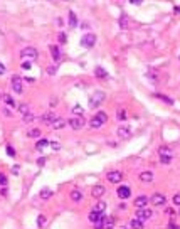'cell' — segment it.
<instances>
[{"mask_svg":"<svg viewBox=\"0 0 180 229\" xmlns=\"http://www.w3.org/2000/svg\"><path fill=\"white\" fill-rule=\"evenodd\" d=\"M5 73V66H3V62L0 61V74H3Z\"/></svg>","mask_w":180,"mask_h":229,"instance_id":"bcb514c9","label":"cell"},{"mask_svg":"<svg viewBox=\"0 0 180 229\" xmlns=\"http://www.w3.org/2000/svg\"><path fill=\"white\" fill-rule=\"evenodd\" d=\"M52 194H54L52 189H47V187H46V189H42V191L39 192V197L46 200V199H51V197H52Z\"/></svg>","mask_w":180,"mask_h":229,"instance_id":"ac0fdd59","label":"cell"},{"mask_svg":"<svg viewBox=\"0 0 180 229\" xmlns=\"http://www.w3.org/2000/svg\"><path fill=\"white\" fill-rule=\"evenodd\" d=\"M104 101V93L103 91H94L89 96V108H98Z\"/></svg>","mask_w":180,"mask_h":229,"instance_id":"7a4b0ae2","label":"cell"},{"mask_svg":"<svg viewBox=\"0 0 180 229\" xmlns=\"http://www.w3.org/2000/svg\"><path fill=\"white\" fill-rule=\"evenodd\" d=\"M2 99L10 106V108H15V101H14V98H12L10 94H3V96H2Z\"/></svg>","mask_w":180,"mask_h":229,"instance_id":"cb8c5ba5","label":"cell"},{"mask_svg":"<svg viewBox=\"0 0 180 229\" xmlns=\"http://www.w3.org/2000/svg\"><path fill=\"white\" fill-rule=\"evenodd\" d=\"M71 199H73L74 202H81L82 200V192L78 191V189H74V191L71 192Z\"/></svg>","mask_w":180,"mask_h":229,"instance_id":"44dd1931","label":"cell"},{"mask_svg":"<svg viewBox=\"0 0 180 229\" xmlns=\"http://www.w3.org/2000/svg\"><path fill=\"white\" fill-rule=\"evenodd\" d=\"M140 180L142 182H152L153 180V174L152 172H142V174H140Z\"/></svg>","mask_w":180,"mask_h":229,"instance_id":"ffe728a7","label":"cell"},{"mask_svg":"<svg viewBox=\"0 0 180 229\" xmlns=\"http://www.w3.org/2000/svg\"><path fill=\"white\" fill-rule=\"evenodd\" d=\"M20 56H22V57H29L30 61H34V59H37V57H39V52H37V49H35V47H26V49H22Z\"/></svg>","mask_w":180,"mask_h":229,"instance_id":"5b68a950","label":"cell"},{"mask_svg":"<svg viewBox=\"0 0 180 229\" xmlns=\"http://www.w3.org/2000/svg\"><path fill=\"white\" fill-rule=\"evenodd\" d=\"M116 116H118V121H125V118H126V111H125L123 108H120L116 111Z\"/></svg>","mask_w":180,"mask_h":229,"instance_id":"4dcf8cb0","label":"cell"},{"mask_svg":"<svg viewBox=\"0 0 180 229\" xmlns=\"http://www.w3.org/2000/svg\"><path fill=\"white\" fill-rule=\"evenodd\" d=\"M150 202L153 204V206H163L165 202H167V199H165V195L163 194H160V192H155V194L150 197Z\"/></svg>","mask_w":180,"mask_h":229,"instance_id":"9c48e42d","label":"cell"},{"mask_svg":"<svg viewBox=\"0 0 180 229\" xmlns=\"http://www.w3.org/2000/svg\"><path fill=\"white\" fill-rule=\"evenodd\" d=\"M116 194H118L120 199H128L130 195H131V189H130L128 185H120L118 191H116Z\"/></svg>","mask_w":180,"mask_h":229,"instance_id":"8fae6325","label":"cell"},{"mask_svg":"<svg viewBox=\"0 0 180 229\" xmlns=\"http://www.w3.org/2000/svg\"><path fill=\"white\" fill-rule=\"evenodd\" d=\"M130 227L131 229H143V223L138 219H133L131 223H130Z\"/></svg>","mask_w":180,"mask_h":229,"instance_id":"83f0119b","label":"cell"},{"mask_svg":"<svg viewBox=\"0 0 180 229\" xmlns=\"http://www.w3.org/2000/svg\"><path fill=\"white\" fill-rule=\"evenodd\" d=\"M103 212H94V211H91L89 212V216H88V219L91 221V223H98V221H101L103 219Z\"/></svg>","mask_w":180,"mask_h":229,"instance_id":"9a60e30c","label":"cell"},{"mask_svg":"<svg viewBox=\"0 0 180 229\" xmlns=\"http://www.w3.org/2000/svg\"><path fill=\"white\" fill-rule=\"evenodd\" d=\"M51 147H52V150H61V145L57 142H51Z\"/></svg>","mask_w":180,"mask_h":229,"instance_id":"60d3db41","label":"cell"},{"mask_svg":"<svg viewBox=\"0 0 180 229\" xmlns=\"http://www.w3.org/2000/svg\"><path fill=\"white\" fill-rule=\"evenodd\" d=\"M7 153H9L10 157H14V155H15V152H14V148H12V147H7Z\"/></svg>","mask_w":180,"mask_h":229,"instance_id":"f6af8a7d","label":"cell"},{"mask_svg":"<svg viewBox=\"0 0 180 229\" xmlns=\"http://www.w3.org/2000/svg\"><path fill=\"white\" fill-rule=\"evenodd\" d=\"M47 140L46 138H41V140H37V143H35V150H42V148H46L47 147Z\"/></svg>","mask_w":180,"mask_h":229,"instance_id":"4316f807","label":"cell"},{"mask_svg":"<svg viewBox=\"0 0 180 229\" xmlns=\"http://www.w3.org/2000/svg\"><path fill=\"white\" fill-rule=\"evenodd\" d=\"M155 96H157V98H160V99H163V101H165V103H168V105H172V103H174V101H172V99H170V98H167V96H163V94H160V93H157V94H155Z\"/></svg>","mask_w":180,"mask_h":229,"instance_id":"d6a6232c","label":"cell"},{"mask_svg":"<svg viewBox=\"0 0 180 229\" xmlns=\"http://www.w3.org/2000/svg\"><path fill=\"white\" fill-rule=\"evenodd\" d=\"M172 202H174L175 206H178V207H180V194H175V195H174V199H172Z\"/></svg>","mask_w":180,"mask_h":229,"instance_id":"74e56055","label":"cell"},{"mask_svg":"<svg viewBox=\"0 0 180 229\" xmlns=\"http://www.w3.org/2000/svg\"><path fill=\"white\" fill-rule=\"evenodd\" d=\"M51 56H52V59L54 61H59L61 59V49L57 47V46H51Z\"/></svg>","mask_w":180,"mask_h":229,"instance_id":"d6986e66","label":"cell"},{"mask_svg":"<svg viewBox=\"0 0 180 229\" xmlns=\"http://www.w3.org/2000/svg\"><path fill=\"white\" fill-rule=\"evenodd\" d=\"M131 128L128 127V125H121V127H118V130H116V135L120 138H130L131 137Z\"/></svg>","mask_w":180,"mask_h":229,"instance_id":"ba28073f","label":"cell"},{"mask_svg":"<svg viewBox=\"0 0 180 229\" xmlns=\"http://www.w3.org/2000/svg\"><path fill=\"white\" fill-rule=\"evenodd\" d=\"M160 162L165 163V165H168V163L172 162V157H160Z\"/></svg>","mask_w":180,"mask_h":229,"instance_id":"8d00e7d4","label":"cell"},{"mask_svg":"<svg viewBox=\"0 0 180 229\" xmlns=\"http://www.w3.org/2000/svg\"><path fill=\"white\" fill-rule=\"evenodd\" d=\"M174 12H175V14H178V12H180V7H175V9H174Z\"/></svg>","mask_w":180,"mask_h":229,"instance_id":"c3c4849f","label":"cell"},{"mask_svg":"<svg viewBox=\"0 0 180 229\" xmlns=\"http://www.w3.org/2000/svg\"><path fill=\"white\" fill-rule=\"evenodd\" d=\"M123 229H125V227H123Z\"/></svg>","mask_w":180,"mask_h":229,"instance_id":"f907efd6","label":"cell"},{"mask_svg":"<svg viewBox=\"0 0 180 229\" xmlns=\"http://www.w3.org/2000/svg\"><path fill=\"white\" fill-rule=\"evenodd\" d=\"M131 20H130V17L128 15H121L120 17V26H121V29H130L131 27Z\"/></svg>","mask_w":180,"mask_h":229,"instance_id":"2e32d148","label":"cell"},{"mask_svg":"<svg viewBox=\"0 0 180 229\" xmlns=\"http://www.w3.org/2000/svg\"><path fill=\"white\" fill-rule=\"evenodd\" d=\"M67 22H69V27H76L78 26V19H76V14H74V12H69V15H67Z\"/></svg>","mask_w":180,"mask_h":229,"instance_id":"603a6c76","label":"cell"},{"mask_svg":"<svg viewBox=\"0 0 180 229\" xmlns=\"http://www.w3.org/2000/svg\"><path fill=\"white\" fill-rule=\"evenodd\" d=\"M158 153H160V157H172V150L168 148V147H162V148L158 150Z\"/></svg>","mask_w":180,"mask_h":229,"instance_id":"484cf974","label":"cell"},{"mask_svg":"<svg viewBox=\"0 0 180 229\" xmlns=\"http://www.w3.org/2000/svg\"><path fill=\"white\" fill-rule=\"evenodd\" d=\"M30 67H32L30 61H29V62H24V64H22V69H27V71H29V69H30Z\"/></svg>","mask_w":180,"mask_h":229,"instance_id":"ee69618b","label":"cell"},{"mask_svg":"<svg viewBox=\"0 0 180 229\" xmlns=\"http://www.w3.org/2000/svg\"><path fill=\"white\" fill-rule=\"evenodd\" d=\"M106 121H108L106 113H104V111H98L91 120H89V127H91V128H99V127H103Z\"/></svg>","mask_w":180,"mask_h":229,"instance_id":"6da1fadb","label":"cell"},{"mask_svg":"<svg viewBox=\"0 0 180 229\" xmlns=\"http://www.w3.org/2000/svg\"><path fill=\"white\" fill-rule=\"evenodd\" d=\"M44 224H46V216H42V214H41V216L37 217V226H39V227H42Z\"/></svg>","mask_w":180,"mask_h":229,"instance_id":"836d02e7","label":"cell"},{"mask_svg":"<svg viewBox=\"0 0 180 229\" xmlns=\"http://www.w3.org/2000/svg\"><path fill=\"white\" fill-rule=\"evenodd\" d=\"M27 137H29V138H39V137H41V130H37V128H34V130H29V131H27Z\"/></svg>","mask_w":180,"mask_h":229,"instance_id":"f1b7e54d","label":"cell"},{"mask_svg":"<svg viewBox=\"0 0 180 229\" xmlns=\"http://www.w3.org/2000/svg\"><path fill=\"white\" fill-rule=\"evenodd\" d=\"M0 101H2V93H0Z\"/></svg>","mask_w":180,"mask_h":229,"instance_id":"681fc988","label":"cell"},{"mask_svg":"<svg viewBox=\"0 0 180 229\" xmlns=\"http://www.w3.org/2000/svg\"><path fill=\"white\" fill-rule=\"evenodd\" d=\"M94 44H96V35L94 34H86V35H82V37H81V46H82V47L91 49Z\"/></svg>","mask_w":180,"mask_h":229,"instance_id":"277c9868","label":"cell"},{"mask_svg":"<svg viewBox=\"0 0 180 229\" xmlns=\"http://www.w3.org/2000/svg\"><path fill=\"white\" fill-rule=\"evenodd\" d=\"M104 192H106V189H104L103 185H94L93 191H91V194H93V197H101Z\"/></svg>","mask_w":180,"mask_h":229,"instance_id":"5bb4252c","label":"cell"},{"mask_svg":"<svg viewBox=\"0 0 180 229\" xmlns=\"http://www.w3.org/2000/svg\"><path fill=\"white\" fill-rule=\"evenodd\" d=\"M24 81H27V83H34L35 79H34V78H26V79H24Z\"/></svg>","mask_w":180,"mask_h":229,"instance_id":"7dc6e473","label":"cell"},{"mask_svg":"<svg viewBox=\"0 0 180 229\" xmlns=\"http://www.w3.org/2000/svg\"><path fill=\"white\" fill-rule=\"evenodd\" d=\"M59 42L61 44H66L67 42V35L64 34V32H59Z\"/></svg>","mask_w":180,"mask_h":229,"instance_id":"e575fe53","label":"cell"},{"mask_svg":"<svg viewBox=\"0 0 180 229\" xmlns=\"http://www.w3.org/2000/svg\"><path fill=\"white\" fill-rule=\"evenodd\" d=\"M67 123H69V127L73 128V130H81V128L86 125V121H84L82 116H74V118H69Z\"/></svg>","mask_w":180,"mask_h":229,"instance_id":"3957f363","label":"cell"},{"mask_svg":"<svg viewBox=\"0 0 180 229\" xmlns=\"http://www.w3.org/2000/svg\"><path fill=\"white\" fill-rule=\"evenodd\" d=\"M34 121V114L29 111L27 114H24V123H32Z\"/></svg>","mask_w":180,"mask_h":229,"instance_id":"1f68e13d","label":"cell"},{"mask_svg":"<svg viewBox=\"0 0 180 229\" xmlns=\"http://www.w3.org/2000/svg\"><path fill=\"white\" fill-rule=\"evenodd\" d=\"M168 229H180V226H178V224H175L174 221H170V223H168Z\"/></svg>","mask_w":180,"mask_h":229,"instance_id":"f35d334b","label":"cell"},{"mask_svg":"<svg viewBox=\"0 0 180 229\" xmlns=\"http://www.w3.org/2000/svg\"><path fill=\"white\" fill-rule=\"evenodd\" d=\"M19 111L22 113V114H27V113H29V106H27V105H20V106H19Z\"/></svg>","mask_w":180,"mask_h":229,"instance_id":"d590c367","label":"cell"},{"mask_svg":"<svg viewBox=\"0 0 180 229\" xmlns=\"http://www.w3.org/2000/svg\"><path fill=\"white\" fill-rule=\"evenodd\" d=\"M10 86H12V89L15 91V94H20V93H22V79H20L19 76H12Z\"/></svg>","mask_w":180,"mask_h":229,"instance_id":"8992f818","label":"cell"},{"mask_svg":"<svg viewBox=\"0 0 180 229\" xmlns=\"http://www.w3.org/2000/svg\"><path fill=\"white\" fill-rule=\"evenodd\" d=\"M41 120H42V123H46V125H52L54 121H56V114H54L52 111H47V113H44L41 116Z\"/></svg>","mask_w":180,"mask_h":229,"instance_id":"4fadbf2b","label":"cell"},{"mask_svg":"<svg viewBox=\"0 0 180 229\" xmlns=\"http://www.w3.org/2000/svg\"><path fill=\"white\" fill-rule=\"evenodd\" d=\"M73 113H74V114H78V116H82L84 110H82V106H81V105H74V106H73Z\"/></svg>","mask_w":180,"mask_h":229,"instance_id":"f546056e","label":"cell"},{"mask_svg":"<svg viewBox=\"0 0 180 229\" xmlns=\"http://www.w3.org/2000/svg\"><path fill=\"white\" fill-rule=\"evenodd\" d=\"M94 74H96L98 78H101V79H106V78H108V73L103 69V67H96V69H94Z\"/></svg>","mask_w":180,"mask_h":229,"instance_id":"d4e9b609","label":"cell"},{"mask_svg":"<svg viewBox=\"0 0 180 229\" xmlns=\"http://www.w3.org/2000/svg\"><path fill=\"white\" fill-rule=\"evenodd\" d=\"M148 202H150V199L146 197V195H140V197H136V200H135V207H138V209H145Z\"/></svg>","mask_w":180,"mask_h":229,"instance_id":"7c38bea8","label":"cell"},{"mask_svg":"<svg viewBox=\"0 0 180 229\" xmlns=\"http://www.w3.org/2000/svg\"><path fill=\"white\" fill-rule=\"evenodd\" d=\"M152 216H153V212L150 209H138V211H136V219L142 221V223H143V221H146V219H150Z\"/></svg>","mask_w":180,"mask_h":229,"instance_id":"30bf717a","label":"cell"},{"mask_svg":"<svg viewBox=\"0 0 180 229\" xmlns=\"http://www.w3.org/2000/svg\"><path fill=\"white\" fill-rule=\"evenodd\" d=\"M106 177H108V180H110L111 184H120V182L123 180V174H121L120 170H113V172H110Z\"/></svg>","mask_w":180,"mask_h":229,"instance_id":"52a82bcc","label":"cell"},{"mask_svg":"<svg viewBox=\"0 0 180 229\" xmlns=\"http://www.w3.org/2000/svg\"><path fill=\"white\" fill-rule=\"evenodd\" d=\"M0 184L2 185H7V177L3 174H0Z\"/></svg>","mask_w":180,"mask_h":229,"instance_id":"b9f144b4","label":"cell"},{"mask_svg":"<svg viewBox=\"0 0 180 229\" xmlns=\"http://www.w3.org/2000/svg\"><path fill=\"white\" fill-rule=\"evenodd\" d=\"M66 125H67L66 120H62V118H56V121H54L51 127L54 128V130H61V128H64Z\"/></svg>","mask_w":180,"mask_h":229,"instance_id":"e0dca14e","label":"cell"},{"mask_svg":"<svg viewBox=\"0 0 180 229\" xmlns=\"http://www.w3.org/2000/svg\"><path fill=\"white\" fill-rule=\"evenodd\" d=\"M56 71H57V67H56V66H49L47 73H49V74H51V76H52V74H56Z\"/></svg>","mask_w":180,"mask_h":229,"instance_id":"ab89813d","label":"cell"},{"mask_svg":"<svg viewBox=\"0 0 180 229\" xmlns=\"http://www.w3.org/2000/svg\"><path fill=\"white\" fill-rule=\"evenodd\" d=\"M44 163H46V159H44V157L37 159V165H39V167H44Z\"/></svg>","mask_w":180,"mask_h":229,"instance_id":"7bdbcfd3","label":"cell"},{"mask_svg":"<svg viewBox=\"0 0 180 229\" xmlns=\"http://www.w3.org/2000/svg\"><path fill=\"white\" fill-rule=\"evenodd\" d=\"M104 209H106V202H104V200H98V202L94 204V207H93L94 212H103Z\"/></svg>","mask_w":180,"mask_h":229,"instance_id":"7402d4cb","label":"cell"}]
</instances>
